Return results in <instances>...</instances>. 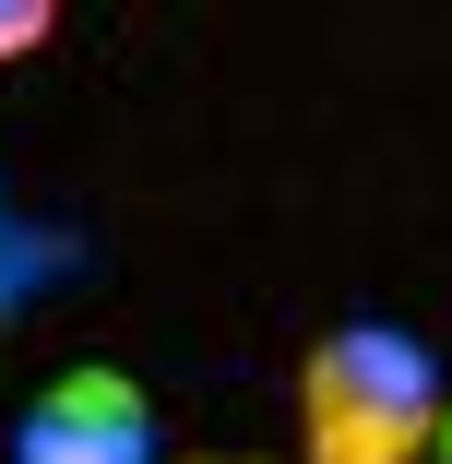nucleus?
<instances>
[{
	"instance_id": "1",
	"label": "nucleus",
	"mask_w": 452,
	"mask_h": 464,
	"mask_svg": "<svg viewBox=\"0 0 452 464\" xmlns=\"http://www.w3.org/2000/svg\"><path fill=\"white\" fill-rule=\"evenodd\" d=\"M452 417L440 357L405 322H333L298 357V464H428Z\"/></svg>"
},
{
	"instance_id": "2",
	"label": "nucleus",
	"mask_w": 452,
	"mask_h": 464,
	"mask_svg": "<svg viewBox=\"0 0 452 464\" xmlns=\"http://www.w3.org/2000/svg\"><path fill=\"white\" fill-rule=\"evenodd\" d=\"M13 464H167L155 393L120 357H72L36 382V405L13 417Z\"/></svg>"
},
{
	"instance_id": "3",
	"label": "nucleus",
	"mask_w": 452,
	"mask_h": 464,
	"mask_svg": "<svg viewBox=\"0 0 452 464\" xmlns=\"http://www.w3.org/2000/svg\"><path fill=\"white\" fill-rule=\"evenodd\" d=\"M60 13H72V0H0V60H36L60 36Z\"/></svg>"
},
{
	"instance_id": "4",
	"label": "nucleus",
	"mask_w": 452,
	"mask_h": 464,
	"mask_svg": "<svg viewBox=\"0 0 452 464\" xmlns=\"http://www.w3.org/2000/svg\"><path fill=\"white\" fill-rule=\"evenodd\" d=\"M167 464H274V452H167Z\"/></svg>"
},
{
	"instance_id": "5",
	"label": "nucleus",
	"mask_w": 452,
	"mask_h": 464,
	"mask_svg": "<svg viewBox=\"0 0 452 464\" xmlns=\"http://www.w3.org/2000/svg\"><path fill=\"white\" fill-rule=\"evenodd\" d=\"M440 440H452V417H440Z\"/></svg>"
}]
</instances>
